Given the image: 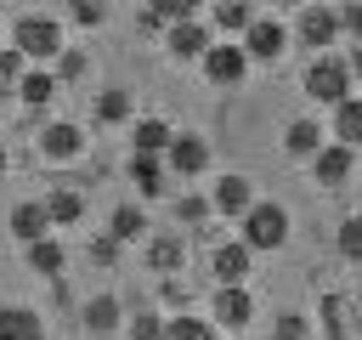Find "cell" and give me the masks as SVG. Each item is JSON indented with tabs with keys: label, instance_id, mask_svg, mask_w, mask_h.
<instances>
[{
	"label": "cell",
	"instance_id": "6da1fadb",
	"mask_svg": "<svg viewBox=\"0 0 362 340\" xmlns=\"http://www.w3.org/2000/svg\"><path fill=\"white\" fill-rule=\"evenodd\" d=\"M288 227H294V221H288V210H283L277 198H255V204L238 215V238H243L255 255H260V249H283V244H288Z\"/></svg>",
	"mask_w": 362,
	"mask_h": 340
},
{
	"label": "cell",
	"instance_id": "7402d4cb",
	"mask_svg": "<svg viewBox=\"0 0 362 340\" xmlns=\"http://www.w3.org/2000/svg\"><path fill=\"white\" fill-rule=\"evenodd\" d=\"M45 232H51L45 204H17V210H11V238H17V244H34V238H45Z\"/></svg>",
	"mask_w": 362,
	"mask_h": 340
},
{
	"label": "cell",
	"instance_id": "5bb4252c",
	"mask_svg": "<svg viewBox=\"0 0 362 340\" xmlns=\"http://www.w3.org/2000/svg\"><path fill=\"white\" fill-rule=\"evenodd\" d=\"M209 204H215V215H243V210L255 204V181L238 176V170H226V176L209 187Z\"/></svg>",
	"mask_w": 362,
	"mask_h": 340
},
{
	"label": "cell",
	"instance_id": "4dcf8cb0",
	"mask_svg": "<svg viewBox=\"0 0 362 340\" xmlns=\"http://www.w3.org/2000/svg\"><path fill=\"white\" fill-rule=\"evenodd\" d=\"M209 215H215V204H209L204 193H187V198H175V221H181V227H204Z\"/></svg>",
	"mask_w": 362,
	"mask_h": 340
},
{
	"label": "cell",
	"instance_id": "52a82bcc",
	"mask_svg": "<svg viewBox=\"0 0 362 340\" xmlns=\"http://www.w3.org/2000/svg\"><path fill=\"white\" fill-rule=\"evenodd\" d=\"M11 45L34 62H51V57H62V23L57 17H23L11 28Z\"/></svg>",
	"mask_w": 362,
	"mask_h": 340
},
{
	"label": "cell",
	"instance_id": "ffe728a7",
	"mask_svg": "<svg viewBox=\"0 0 362 340\" xmlns=\"http://www.w3.org/2000/svg\"><path fill=\"white\" fill-rule=\"evenodd\" d=\"M181 261H187V238L181 232H164V238H147V266L153 272H181Z\"/></svg>",
	"mask_w": 362,
	"mask_h": 340
},
{
	"label": "cell",
	"instance_id": "e575fe53",
	"mask_svg": "<svg viewBox=\"0 0 362 340\" xmlns=\"http://www.w3.org/2000/svg\"><path fill=\"white\" fill-rule=\"evenodd\" d=\"M158 329H164L158 312H136V323L124 329V340H158Z\"/></svg>",
	"mask_w": 362,
	"mask_h": 340
},
{
	"label": "cell",
	"instance_id": "74e56055",
	"mask_svg": "<svg viewBox=\"0 0 362 340\" xmlns=\"http://www.w3.org/2000/svg\"><path fill=\"white\" fill-rule=\"evenodd\" d=\"M345 62H351V79H362V40L351 45V57H345Z\"/></svg>",
	"mask_w": 362,
	"mask_h": 340
},
{
	"label": "cell",
	"instance_id": "484cf974",
	"mask_svg": "<svg viewBox=\"0 0 362 340\" xmlns=\"http://www.w3.org/2000/svg\"><path fill=\"white\" fill-rule=\"evenodd\" d=\"M334 249H339V261L362 266V210H351V215L334 227Z\"/></svg>",
	"mask_w": 362,
	"mask_h": 340
},
{
	"label": "cell",
	"instance_id": "e0dca14e",
	"mask_svg": "<svg viewBox=\"0 0 362 340\" xmlns=\"http://www.w3.org/2000/svg\"><path fill=\"white\" fill-rule=\"evenodd\" d=\"M85 329H90V334H124V306H119V295H90V300H85Z\"/></svg>",
	"mask_w": 362,
	"mask_h": 340
},
{
	"label": "cell",
	"instance_id": "cb8c5ba5",
	"mask_svg": "<svg viewBox=\"0 0 362 340\" xmlns=\"http://www.w3.org/2000/svg\"><path fill=\"white\" fill-rule=\"evenodd\" d=\"M170 136H175V130H170L164 119H153V113L130 125V142H136V153H164V147H170Z\"/></svg>",
	"mask_w": 362,
	"mask_h": 340
},
{
	"label": "cell",
	"instance_id": "ac0fdd59",
	"mask_svg": "<svg viewBox=\"0 0 362 340\" xmlns=\"http://www.w3.org/2000/svg\"><path fill=\"white\" fill-rule=\"evenodd\" d=\"M328 130H334V142H345V147L362 153V96H356V91L334 102V125H328Z\"/></svg>",
	"mask_w": 362,
	"mask_h": 340
},
{
	"label": "cell",
	"instance_id": "60d3db41",
	"mask_svg": "<svg viewBox=\"0 0 362 340\" xmlns=\"http://www.w3.org/2000/svg\"><path fill=\"white\" fill-rule=\"evenodd\" d=\"M356 306H362V289H356Z\"/></svg>",
	"mask_w": 362,
	"mask_h": 340
},
{
	"label": "cell",
	"instance_id": "83f0119b",
	"mask_svg": "<svg viewBox=\"0 0 362 340\" xmlns=\"http://www.w3.org/2000/svg\"><path fill=\"white\" fill-rule=\"evenodd\" d=\"M45 215H51V227H74V221L85 215V198H79L74 187H57V193L45 198Z\"/></svg>",
	"mask_w": 362,
	"mask_h": 340
},
{
	"label": "cell",
	"instance_id": "7c38bea8",
	"mask_svg": "<svg viewBox=\"0 0 362 340\" xmlns=\"http://www.w3.org/2000/svg\"><path fill=\"white\" fill-rule=\"evenodd\" d=\"M209 272H215V283H249V272H255V249H249L243 238L215 244V249H209Z\"/></svg>",
	"mask_w": 362,
	"mask_h": 340
},
{
	"label": "cell",
	"instance_id": "44dd1931",
	"mask_svg": "<svg viewBox=\"0 0 362 340\" xmlns=\"http://www.w3.org/2000/svg\"><path fill=\"white\" fill-rule=\"evenodd\" d=\"M45 323L34 306H0V340H40Z\"/></svg>",
	"mask_w": 362,
	"mask_h": 340
},
{
	"label": "cell",
	"instance_id": "9c48e42d",
	"mask_svg": "<svg viewBox=\"0 0 362 340\" xmlns=\"http://www.w3.org/2000/svg\"><path fill=\"white\" fill-rule=\"evenodd\" d=\"M164 164H170V176H181V181L204 176V170H209V142H204L198 130H175L170 147H164Z\"/></svg>",
	"mask_w": 362,
	"mask_h": 340
},
{
	"label": "cell",
	"instance_id": "f1b7e54d",
	"mask_svg": "<svg viewBox=\"0 0 362 340\" xmlns=\"http://www.w3.org/2000/svg\"><path fill=\"white\" fill-rule=\"evenodd\" d=\"M255 23V6L249 0H215V28L221 34H243Z\"/></svg>",
	"mask_w": 362,
	"mask_h": 340
},
{
	"label": "cell",
	"instance_id": "d6a6232c",
	"mask_svg": "<svg viewBox=\"0 0 362 340\" xmlns=\"http://www.w3.org/2000/svg\"><path fill=\"white\" fill-rule=\"evenodd\" d=\"M311 334V317L305 312H277L272 317V340H305Z\"/></svg>",
	"mask_w": 362,
	"mask_h": 340
},
{
	"label": "cell",
	"instance_id": "d4e9b609",
	"mask_svg": "<svg viewBox=\"0 0 362 340\" xmlns=\"http://www.w3.org/2000/svg\"><path fill=\"white\" fill-rule=\"evenodd\" d=\"M107 238H119V244H136V238H147V210H141V204H119V210H113V227H107Z\"/></svg>",
	"mask_w": 362,
	"mask_h": 340
},
{
	"label": "cell",
	"instance_id": "d590c367",
	"mask_svg": "<svg viewBox=\"0 0 362 340\" xmlns=\"http://www.w3.org/2000/svg\"><path fill=\"white\" fill-rule=\"evenodd\" d=\"M334 11H339V34L362 40V0H345V6H334Z\"/></svg>",
	"mask_w": 362,
	"mask_h": 340
},
{
	"label": "cell",
	"instance_id": "4316f807",
	"mask_svg": "<svg viewBox=\"0 0 362 340\" xmlns=\"http://www.w3.org/2000/svg\"><path fill=\"white\" fill-rule=\"evenodd\" d=\"M158 340H221V334H215L209 317H187V312H181V317H164Z\"/></svg>",
	"mask_w": 362,
	"mask_h": 340
},
{
	"label": "cell",
	"instance_id": "9a60e30c",
	"mask_svg": "<svg viewBox=\"0 0 362 340\" xmlns=\"http://www.w3.org/2000/svg\"><path fill=\"white\" fill-rule=\"evenodd\" d=\"M322 142H328V130H322V119H311V113H300V119L283 125V153H288V159H311Z\"/></svg>",
	"mask_w": 362,
	"mask_h": 340
},
{
	"label": "cell",
	"instance_id": "d6986e66",
	"mask_svg": "<svg viewBox=\"0 0 362 340\" xmlns=\"http://www.w3.org/2000/svg\"><path fill=\"white\" fill-rule=\"evenodd\" d=\"M90 113H96L102 125H130V113H136V96H130L124 85H107V91H96Z\"/></svg>",
	"mask_w": 362,
	"mask_h": 340
},
{
	"label": "cell",
	"instance_id": "277c9868",
	"mask_svg": "<svg viewBox=\"0 0 362 340\" xmlns=\"http://www.w3.org/2000/svg\"><path fill=\"white\" fill-rule=\"evenodd\" d=\"M288 34L305 51H334L339 45V11L322 6V0H305V6H294V28Z\"/></svg>",
	"mask_w": 362,
	"mask_h": 340
},
{
	"label": "cell",
	"instance_id": "4fadbf2b",
	"mask_svg": "<svg viewBox=\"0 0 362 340\" xmlns=\"http://www.w3.org/2000/svg\"><path fill=\"white\" fill-rule=\"evenodd\" d=\"M79 153H85V130H79V125L62 119V125H45V130H40V159H51V164H74Z\"/></svg>",
	"mask_w": 362,
	"mask_h": 340
},
{
	"label": "cell",
	"instance_id": "8d00e7d4",
	"mask_svg": "<svg viewBox=\"0 0 362 340\" xmlns=\"http://www.w3.org/2000/svg\"><path fill=\"white\" fill-rule=\"evenodd\" d=\"M23 74V51L11 45V51H0V79H17Z\"/></svg>",
	"mask_w": 362,
	"mask_h": 340
},
{
	"label": "cell",
	"instance_id": "8992f818",
	"mask_svg": "<svg viewBox=\"0 0 362 340\" xmlns=\"http://www.w3.org/2000/svg\"><path fill=\"white\" fill-rule=\"evenodd\" d=\"M209 323H215V329H226V334H243V329L255 323V295H249V283H215Z\"/></svg>",
	"mask_w": 362,
	"mask_h": 340
},
{
	"label": "cell",
	"instance_id": "1f68e13d",
	"mask_svg": "<svg viewBox=\"0 0 362 340\" xmlns=\"http://www.w3.org/2000/svg\"><path fill=\"white\" fill-rule=\"evenodd\" d=\"M141 11H147V17H158V23H175V17H198V11H204V0H147Z\"/></svg>",
	"mask_w": 362,
	"mask_h": 340
},
{
	"label": "cell",
	"instance_id": "3957f363",
	"mask_svg": "<svg viewBox=\"0 0 362 340\" xmlns=\"http://www.w3.org/2000/svg\"><path fill=\"white\" fill-rule=\"evenodd\" d=\"M198 68H204V79L215 85V91H238L243 79H249V51H243V40H209V51L198 57Z\"/></svg>",
	"mask_w": 362,
	"mask_h": 340
},
{
	"label": "cell",
	"instance_id": "ab89813d",
	"mask_svg": "<svg viewBox=\"0 0 362 340\" xmlns=\"http://www.w3.org/2000/svg\"><path fill=\"white\" fill-rule=\"evenodd\" d=\"M0 170H6V147H0Z\"/></svg>",
	"mask_w": 362,
	"mask_h": 340
},
{
	"label": "cell",
	"instance_id": "2e32d148",
	"mask_svg": "<svg viewBox=\"0 0 362 340\" xmlns=\"http://www.w3.org/2000/svg\"><path fill=\"white\" fill-rule=\"evenodd\" d=\"M130 181H136L141 198H164V187H170V164H164V153H130Z\"/></svg>",
	"mask_w": 362,
	"mask_h": 340
},
{
	"label": "cell",
	"instance_id": "8fae6325",
	"mask_svg": "<svg viewBox=\"0 0 362 340\" xmlns=\"http://www.w3.org/2000/svg\"><path fill=\"white\" fill-rule=\"evenodd\" d=\"M305 164H311L317 187H345V181H351V170H356V147H345V142H322Z\"/></svg>",
	"mask_w": 362,
	"mask_h": 340
},
{
	"label": "cell",
	"instance_id": "f546056e",
	"mask_svg": "<svg viewBox=\"0 0 362 340\" xmlns=\"http://www.w3.org/2000/svg\"><path fill=\"white\" fill-rule=\"evenodd\" d=\"M28 266H34V272H45V278H57V272L68 266V255H62V244H57V238H34V244H28Z\"/></svg>",
	"mask_w": 362,
	"mask_h": 340
},
{
	"label": "cell",
	"instance_id": "603a6c76",
	"mask_svg": "<svg viewBox=\"0 0 362 340\" xmlns=\"http://www.w3.org/2000/svg\"><path fill=\"white\" fill-rule=\"evenodd\" d=\"M17 96H23L28 108H45V102L57 96V74H51V68H34V74H17Z\"/></svg>",
	"mask_w": 362,
	"mask_h": 340
},
{
	"label": "cell",
	"instance_id": "5b68a950",
	"mask_svg": "<svg viewBox=\"0 0 362 340\" xmlns=\"http://www.w3.org/2000/svg\"><path fill=\"white\" fill-rule=\"evenodd\" d=\"M238 40H243L249 62H283V57H288V45H294L288 23H283V17H260V11H255V23H249Z\"/></svg>",
	"mask_w": 362,
	"mask_h": 340
},
{
	"label": "cell",
	"instance_id": "f35d334b",
	"mask_svg": "<svg viewBox=\"0 0 362 340\" xmlns=\"http://www.w3.org/2000/svg\"><path fill=\"white\" fill-rule=\"evenodd\" d=\"M272 6H288V11H294V6H305V0H272Z\"/></svg>",
	"mask_w": 362,
	"mask_h": 340
},
{
	"label": "cell",
	"instance_id": "7a4b0ae2",
	"mask_svg": "<svg viewBox=\"0 0 362 340\" xmlns=\"http://www.w3.org/2000/svg\"><path fill=\"white\" fill-rule=\"evenodd\" d=\"M351 62L339 57V51H311V62H305V96L317 102V108H334L339 96H351Z\"/></svg>",
	"mask_w": 362,
	"mask_h": 340
},
{
	"label": "cell",
	"instance_id": "30bf717a",
	"mask_svg": "<svg viewBox=\"0 0 362 340\" xmlns=\"http://www.w3.org/2000/svg\"><path fill=\"white\" fill-rule=\"evenodd\" d=\"M209 40H215V28L198 23V17H175V23L164 28V51H170L175 62H198V57L209 51Z\"/></svg>",
	"mask_w": 362,
	"mask_h": 340
},
{
	"label": "cell",
	"instance_id": "836d02e7",
	"mask_svg": "<svg viewBox=\"0 0 362 340\" xmlns=\"http://www.w3.org/2000/svg\"><path fill=\"white\" fill-rule=\"evenodd\" d=\"M68 17L79 28H96V23H107V0H68Z\"/></svg>",
	"mask_w": 362,
	"mask_h": 340
},
{
	"label": "cell",
	"instance_id": "ba28073f",
	"mask_svg": "<svg viewBox=\"0 0 362 340\" xmlns=\"http://www.w3.org/2000/svg\"><path fill=\"white\" fill-rule=\"evenodd\" d=\"M356 323H362L356 295H322V300H317V323H311V329H317L322 340H351Z\"/></svg>",
	"mask_w": 362,
	"mask_h": 340
}]
</instances>
